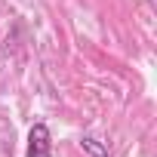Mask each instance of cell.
<instances>
[{
  "label": "cell",
  "instance_id": "cell-1",
  "mask_svg": "<svg viewBox=\"0 0 157 157\" xmlns=\"http://www.w3.org/2000/svg\"><path fill=\"white\" fill-rule=\"evenodd\" d=\"M52 154V139L46 123H34L28 132V157H49Z\"/></svg>",
  "mask_w": 157,
  "mask_h": 157
},
{
  "label": "cell",
  "instance_id": "cell-2",
  "mask_svg": "<svg viewBox=\"0 0 157 157\" xmlns=\"http://www.w3.org/2000/svg\"><path fill=\"white\" fill-rule=\"evenodd\" d=\"M80 148H83L86 154H93V157H108V148H105L99 139H93V136H83V139H80Z\"/></svg>",
  "mask_w": 157,
  "mask_h": 157
}]
</instances>
